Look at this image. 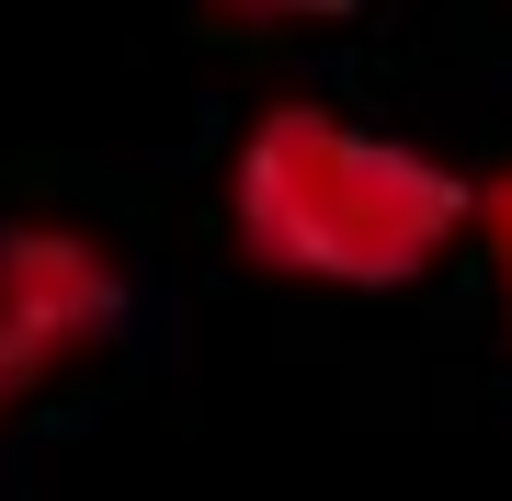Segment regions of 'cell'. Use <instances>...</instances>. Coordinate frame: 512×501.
Returning <instances> with one entry per match:
<instances>
[{
	"mask_svg": "<svg viewBox=\"0 0 512 501\" xmlns=\"http://www.w3.org/2000/svg\"><path fill=\"white\" fill-rule=\"evenodd\" d=\"M478 171L444 149H410L387 126H353L308 92L262 103L228 149V240L274 285H330V297H387L467 251Z\"/></svg>",
	"mask_w": 512,
	"mask_h": 501,
	"instance_id": "1",
	"label": "cell"
},
{
	"mask_svg": "<svg viewBox=\"0 0 512 501\" xmlns=\"http://www.w3.org/2000/svg\"><path fill=\"white\" fill-rule=\"evenodd\" d=\"M126 331V262L69 217H12L0 228V422L35 410L57 376H80Z\"/></svg>",
	"mask_w": 512,
	"mask_h": 501,
	"instance_id": "2",
	"label": "cell"
},
{
	"mask_svg": "<svg viewBox=\"0 0 512 501\" xmlns=\"http://www.w3.org/2000/svg\"><path fill=\"white\" fill-rule=\"evenodd\" d=\"M467 240L490 251V285H501V331H512V160H501V171H478V217H467Z\"/></svg>",
	"mask_w": 512,
	"mask_h": 501,
	"instance_id": "3",
	"label": "cell"
}]
</instances>
